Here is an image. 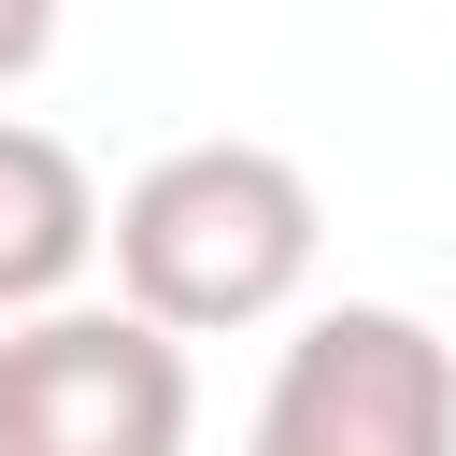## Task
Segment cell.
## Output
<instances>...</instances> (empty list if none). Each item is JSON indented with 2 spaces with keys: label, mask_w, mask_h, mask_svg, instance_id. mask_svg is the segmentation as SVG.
Listing matches in <instances>:
<instances>
[{
  "label": "cell",
  "mask_w": 456,
  "mask_h": 456,
  "mask_svg": "<svg viewBox=\"0 0 456 456\" xmlns=\"http://www.w3.org/2000/svg\"><path fill=\"white\" fill-rule=\"evenodd\" d=\"M314 271V185L271 142H171L114 200V285L142 328H256Z\"/></svg>",
  "instance_id": "6da1fadb"
},
{
  "label": "cell",
  "mask_w": 456,
  "mask_h": 456,
  "mask_svg": "<svg viewBox=\"0 0 456 456\" xmlns=\"http://www.w3.org/2000/svg\"><path fill=\"white\" fill-rule=\"evenodd\" d=\"M242 456H456V342L399 299H342L271 356Z\"/></svg>",
  "instance_id": "7a4b0ae2"
},
{
  "label": "cell",
  "mask_w": 456,
  "mask_h": 456,
  "mask_svg": "<svg viewBox=\"0 0 456 456\" xmlns=\"http://www.w3.org/2000/svg\"><path fill=\"white\" fill-rule=\"evenodd\" d=\"M185 342L128 299H57L0 342V456H185Z\"/></svg>",
  "instance_id": "3957f363"
},
{
  "label": "cell",
  "mask_w": 456,
  "mask_h": 456,
  "mask_svg": "<svg viewBox=\"0 0 456 456\" xmlns=\"http://www.w3.org/2000/svg\"><path fill=\"white\" fill-rule=\"evenodd\" d=\"M100 242H114V228H100L86 157H71L57 128H14V114H0V314H14V328L57 314V285H71Z\"/></svg>",
  "instance_id": "277c9868"
},
{
  "label": "cell",
  "mask_w": 456,
  "mask_h": 456,
  "mask_svg": "<svg viewBox=\"0 0 456 456\" xmlns=\"http://www.w3.org/2000/svg\"><path fill=\"white\" fill-rule=\"evenodd\" d=\"M43 43H57V0H0V86H28Z\"/></svg>",
  "instance_id": "5b68a950"
}]
</instances>
